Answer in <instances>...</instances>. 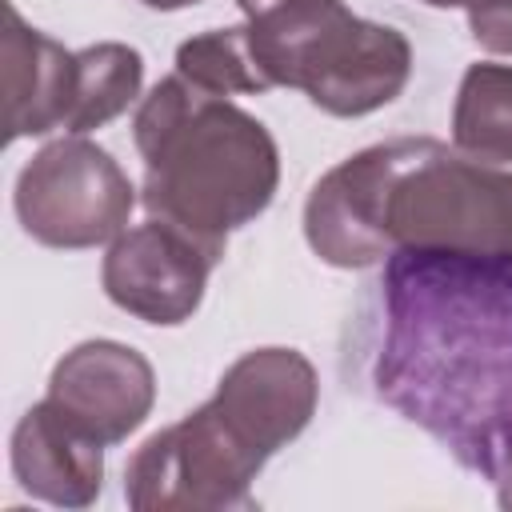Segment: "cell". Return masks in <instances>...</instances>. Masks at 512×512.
Wrapping results in <instances>:
<instances>
[{"instance_id": "16", "label": "cell", "mask_w": 512, "mask_h": 512, "mask_svg": "<svg viewBox=\"0 0 512 512\" xmlns=\"http://www.w3.org/2000/svg\"><path fill=\"white\" fill-rule=\"evenodd\" d=\"M296 4H304V0H236L244 20H272V16H280V12L296 8Z\"/></svg>"}, {"instance_id": "11", "label": "cell", "mask_w": 512, "mask_h": 512, "mask_svg": "<svg viewBox=\"0 0 512 512\" xmlns=\"http://www.w3.org/2000/svg\"><path fill=\"white\" fill-rule=\"evenodd\" d=\"M76 100V52L24 24L4 4V144L68 124Z\"/></svg>"}, {"instance_id": "12", "label": "cell", "mask_w": 512, "mask_h": 512, "mask_svg": "<svg viewBox=\"0 0 512 512\" xmlns=\"http://www.w3.org/2000/svg\"><path fill=\"white\" fill-rule=\"evenodd\" d=\"M452 144L484 164H512V64H468L452 104Z\"/></svg>"}, {"instance_id": "7", "label": "cell", "mask_w": 512, "mask_h": 512, "mask_svg": "<svg viewBox=\"0 0 512 512\" xmlns=\"http://www.w3.org/2000/svg\"><path fill=\"white\" fill-rule=\"evenodd\" d=\"M216 264L220 256L208 244L168 220L148 216V224H136L112 240L100 268V284L108 300L128 316L176 328L200 308L208 272Z\"/></svg>"}, {"instance_id": "6", "label": "cell", "mask_w": 512, "mask_h": 512, "mask_svg": "<svg viewBox=\"0 0 512 512\" xmlns=\"http://www.w3.org/2000/svg\"><path fill=\"white\" fill-rule=\"evenodd\" d=\"M12 204L36 244L76 252L124 232L136 188L108 148L84 136H60L20 168Z\"/></svg>"}, {"instance_id": "3", "label": "cell", "mask_w": 512, "mask_h": 512, "mask_svg": "<svg viewBox=\"0 0 512 512\" xmlns=\"http://www.w3.org/2000/svg\"><path fill=\"white\" fill-rule=\"evenodd\" d=\"M132 140L144 160L140 204L208 244L220 260L228 232L252 224L276 196L280 152L272 132L184 76H164L136 108Z\"/></svg>"}, {"instance_id": "1", "label": "cell", "mask_w": 512, "mask_h": 512, "mask_svg": "<svg viewBox=\"0 0 512 512\" xmlns=\"http://www.w3.org/2000/svg\"><path fill=\"white\" fill-rule=\"evenodd\" d=\"M384 264L380 400L496 480L512 464V256L400 248Z\"/></svg>"}, {"instance_id": "18", "label": "cell", "mask_w": 512, "mask_h": 512, "mask_svg": "<svg viewBox=\"0 0 512 512\" xmlns=\"http://www.w3.org/2000/svg\"><path fill=\"white\" fill-rule=\"evenodd\" d=\"M428 8H468V0H424Z\"/></svg>"}, {"instance_id": "5", "label": "cell", "mask_w": 512, "mask_h": 512, "mask_svg": "<svg viewBox=\"0 0 512 512\" xmlns=\"http://www.w3.org/2000/svg\"><path fill=\"white\" fill-rule=\"evenodd\" d=\"M268 460L204 400L184 420L148 436L124 468V500L136 512L252 508V480Z\"/></svg>"}, {"instance_id": "9", "label": "cell", "mask_w": 512, "mask_h": 512, "mask_svg": "<svg viewBox=\"0 0 512 512\" xmlns=\"http://www.w3.org/2000/svg\"><path fill=\"white\" fill-rule=\"evenodd\" d=\"M48 400L92 440H128L156 404L152 364L120 340H84L48 376Z\"/></svg>"}, {"instance_id": "13", "label": "cell", "mask_w": 512, "mask_h": 512, "mask_svg": "<svg viewBox=\"0 0 512 512\" xmlns=\"http://www.w3.org/2000/svg\"><path fill=\"white\" fill-rule=\"evenodd\" d=\"M140 84H144V60L136 48L120 40L80 48L76 52V100H72L64 132L84 136L92 128H104L140 96Z\"/></svg>"}, {"instance_id": "4", "label": "cell", "mask_w": 512, "mask_h": 512, "mask_svg": "<svg viewBox=\"0 0 512 512\" xmlns=\"http://www.w3.org/2000/svg\"><path fill=\"white\" fill-rule=\"evenodd\" d=\"M244 28L272 88H300L340 120L392 104L412 76L408 36L356 16L340 0H308Z\"/></svg>"}, {"instance_id": "8", "label": "cell", "mask_w": 512, "mask_h": 512, "mask_svg": "<svg viewBox=\"0 0 512 512\" xmlns=\"http://www.w3.org/2000/svg\"><path fill=\"white\" fill-rule=\"evenodd\" d=\"M320 400L316 368L296 348H252L232 360L212 392V408L236 428V436L272 460L292 444Z\"/></svg>"}, {"instance_id": "2", "label": "cell", "mask_w": 512, "mask_h": 512, "mask_svg": "<svg viewBox=\"0 0 512 512\" xmlns=\"http://www.w3.org/2000/svg\"><path fill=\"white\" fill-rule=\"evenodd\" d=\"M304 240L332 268H372L400 248L512 256V172L428 136L372 144L312 184Z\"/></svg>"}, {"instance_id": "17", "label": "cell", "mask_w": 512, "mask_h": 512, "mask_svg": "<svg viewBox=\"0 0 512 512\" xmlns=\"http://www.w3.org/2000/svg\"><path fill=\"white\" fill-rule=\"evenodd\" d=\"M144 8H152V12H180V8H192V4H200V0H140Z\"/></svg>"}, {"instance_id": "10", "label": "cell", "mask_w": 512, "mask_h": 512, "mask_svg": "<svg viewBox=\"0 0 512 512\" xmlns=\"http://www.w3.org/2000/svg\"><path fill=\"white\" fill-rule=\"evenodd\" d=\"M12 476L32 500L88 508L104 488V444L44 396L12 428Z\"/></svg>"}, {"instance_id": "14", "label": "cell", "mask_w": 512, "mask_h": 512, "mask_svg": "<svg viewBox=\"0 0 512 512\" xmlns=\"http://www.w3.org/2000/svg\"><path fill=\"white\" fill-rule=\"evenodd\" d=\"M176 76L188 84L212 92V96H232V92H268V76L252 52L248 28H208L176 48Z\"/></svg>"}, {"instance_id": "15", "label": "cell", "mask_w": 512, "mask_h": 512, "mask_svg": "<svg viewBox=\"0 0 512 512\" xmlns=\"http://www.w3.org/2000/svg\"><path fill=\"white\" fill-rule=\"evenodd\" d=\"M468 28L484 52L512 56V0H468Z\"/></svg>"}]
</instances>
